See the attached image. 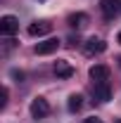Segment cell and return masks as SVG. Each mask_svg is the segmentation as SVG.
Listing matches in <instances>:
<instances>
[{
	"mask_svg": "<svg viewBox=\"0 0 121 123\" xmlns=\"http://www.w3.org/2000/svg\"><path fill=\"white\" fill-rule=\"evenodd\" d=\"M93 95L97 102H109L112 99V88L109 83H93Z\"/></svg>",
	"mask_w": 121,
	"mask_h": 123,
	"instance_id": "cell-7",
	"label": "cell"
},
{
	"mask_svg": "<svg viewBox=\"0 0 121 123\" xmlns=\"http://www.w3.org/2000/svg\"><path fill=\"white\" fill-rule=\"evenodd\" d=\"M17 31H19V19L12 14H5L0 19V33L2 36H14Z\"/></svg>",
	"mask_w": 121,
	"mask_h": 123,
	"instance_id": "cell-2",
	"label": "cell"
},
{
	"mask_svg": "<svg viewBox=\"0 0 121 123\" xmlns=\"http://www.w3.org/2000/svg\"><path fill=\"white\" fill-rule=\"evenodd\" d=\"M116 40H119V43H121V31H119V36H116Z\"/></svg>",
	"mask_w": 121,
	"mask_h": 123,
	"instance_id": "cell-14",
	"label": "cell"
},
{
	"mask_svg": "<svg viewBox=\"0 0 121 123\" xmlns=\"http://www.w3.org/2000/svg\"><path fill=\"white\" fill-rule=\"evenodd\" d=\"M67 21H69V26H71V29H86V26H88V21H90V17L86 14V12H74V14H69V19H67Z\"/></svg>",
	"mask_w": 121,
	"mask_h": 123,
	"instance_id": "cell-9",
	"label": "cell"
},
{
	"mask_svg": "<svg viewBox=\"0 0 121 123\" xmlns=\"http://www.w3.org/2000/svg\"><path fill=\"white\" fill-rule=\"evenodd\" d=\"M100 7H102V14H105L107 19H114V17L121 12V0H102Z\"/></svg>",
	"mask_w": 121,
	"mask_h": 123,
	"instance_id": "cell-8",
	"label": "cell"
},
{
	"mask_svg": "<svg viewBox=\"0 0 121 123\" xmlns=\"http://www.w3.org/2000/svg\"><path fill=\"white\" fill-rule=\"evenodd\" d=\"M81 107H83V97L81 95H71L69 97V111H78Z\"/></svg>",
	"mask_w": 121,
	"mask_h": 123,
	"instance_id": "cell-11",
	"label": "cell"
},
{
	"mask_svg": "<svg viewBox=\"0 0 121 123\" xmlns=\"http://www.w3.org/2000/svg\"><path fill=\"white\" fill-rule=\"evenodd\" d=\"M55 76L57 78H71L74 76V66L67 59H57L55 62Z\"/></svg>",
	"mask_w": 121,
	"mask_h": 123,
	"instance_id": "cell-10",
	"label": "cell"
},
{
	"mask_svg": "<svg viewBox=\"0 0 121 123\" xmlns=\"http://www.w3.org/2000/svg\"><path fill=\"white\" fill-rule=\"evenodd\" d=\"M47 114H50V104H47V99L36 97V99L31 102V116H33V118H45Z\"/></svg>",
	"mask_w": 121,
	"mask_h": 123,
	"instance_id": "cell-3",
	"label": "cell"
},
{
	"mask_svg": "<svg viewBox=\"0 0 121 123\" xmlns=\"http://www.w3.org/2000/svg\"><path fill=\"white\" fill-rule=\"evenodd\" d=\"M50 31H52V24H50V21H33V24H29L26 33L33 36V38H36V36L40 38V36H47Z\"/></svg>",
	"mask_w": 121,
	"mask_h": 123,
	"instance_id": "cell-6",
	"label": "cell"
},
{
	"mask_svg": "<svg viewBox=\"0 0 121 123\" xmlns=\"http://www.w3.org/2000/svg\"><path fill=\"white\" fill-rule=\"evenodd\" d=\"M83 123H102V121H100V118H86Z\"/></svg>",
	"mask_w": 121,
	"mask_h": 123,
	"instance_id": "cell-13",
	"label": "cell"
},
{
	"mask_svg": "<svg viewBox=\"0 0 121 123\" xmlns=\"http://www.w3.org/2000/svg\"><path fill=\"white\" fill-rule=\"evenodd\" d=\"M57 47H60V40L57 38H47V40H43V43H38V45L33 47V52L36 55H52V52H57Z\"/></svg>",
	"mask_w": 121,
	"mask_h": 123,
	"instance_id": "cell-4",
	"label": "cell"
},
{
	"mask_svg": "<svg viewBox=\"0 0 121 123\" xmlns=\"http://www.w3.org/2000/svg\"><path fill=\"white\" fill-rule=\"evenodd\" d=\"M7 95H10V92H7V88H2V99H0V107H5V104H7Z\"/></svg>",
	"mask_w": 121,
	"mask_h": 123,
	"instance_id": "cell-12",
	"label": "cell"
},
{
	"mask_svg": "<svg viewBox=\"0 0 121 123\" xmlns=\"http://www.w3.org/2000/svg\"><path fill=\"white\" fill-rule=\"evenodd\" d=\"M119 62H121V59H119Z\"/></svg>",
	"mask_w": 121,
	"mask_h": 123,
	"instance_id": "cell-15",
	"label": "cell"
},
{
	"mask_svg": "<svg viewBox=\"0 0 121 123\" xmlns=\"http://www.w3.org/2000/svg\"><path fill=\"white\" fill-rule=\"evenodd\" d=\"M90 78H93V83H107L109 80V66L107 64H95V66H90Z\"/></svg>",
	"mask_w": 121,
	"mask_h": 123,
	"instance_id": "cell-5",
	"label": "cell"
},
{
	"mask_svg": "<svg viewBox=\"0 0 121 123\" xmlns=\"http://www.w3.org/2000/svg\"><path fill=\"white\" fill-rule=\"evenodd\" d=\"M105 50H107V43L102 40V38H95V36L88 38L86 45H83V52H86L88 57H93V55H102Z\"/></svg>",
	"mask_w": 121,
	"mask_h": 123,
	"instance_id": "cell-1",
	"label": "cell"
}]
</instances>
